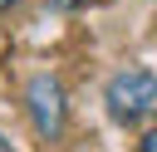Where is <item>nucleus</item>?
<instances>
[{
	"mask_svg": "<svg viewBox=\"0 0 157 152\" xmlns=\"http://www.w3.org/2000/svg\"><path fill=\"white\" fill-rule=\"evenodd\" d=\"M103 108L118 123H142L157 113V74L152 69H123L103 88Z\"/></svg>",
	"mask_w": 157,
	"mask_h": 152,
	"instance_id": "1",
	"label": "nucleus"
},
{
	"mask_svg": "<svg viewBox=\"0 0 157 152\" xmlns=\"http://www.w3.org/2000/svg\"><path fill=\"white\" fill-rule=\"evenodd\" d=\"M25 103H29V118L44 137H59L64 127V83L54 74H34L29 88H25Z\"/></svg>",
	"mask_w": 157,
	"mask_h": 152,
	"instance_id": "2",
	"label": "nucleus"
},
{
	"mask_svg": "<svg viewBox=\"0 0 157 152\" xmlns=\"http://www.w3.org/2000/svg\"><path fill=\"white\" fill-rule=\"evenodd\" d=\"M137 152H157V127H147V132H142V142H137Z\"/></svg>",
	"mask_w": 157,
	"mask_h": 152,
	"instance_id": "3",
	"label": "nucleus"
},
{
	"mask_svg": "<svg viewBox=\"0 0 157 152\" xmlns=\"http://www.w3.org/2000/svg\"><path fill=\"white\" fill-rule=\"evenodd\" d=\"M54 5H59V10H78L83 0H54Z\"/></svg>",
	"mask_w": 157,
	"mask_h": 152,
	"instance_id": "4",
	"label": "nucleus"
},
{
	"mask_svg": "<svg viewBox=\"0 0 157 152\" xmlns=\"http://www.w3.org/2000/svg\"><path fill=\"white\" fill-rule=\"evenodd\" d=\"M10 5H20V0H0V10H10Z\"/></svg>",
	"mask_w": 157,
	"mask_h": 152,
	"instance_id": "5",
	"label": "nucleus"
},
{
	"mask_svg": "<svg viewBox=\"0 0 157 152\" xmlns=\"http://www.w3.org/2000/svg\"><path fill=\"white\" fill-rule=\"evenodd\" d=\"M0 152H10V142H5V137H0Z\"/></svg>",
	"mask_w": 157,
	"mask_h": 152,
	"instance_id": "6",
	"label": "nucleus"
}]
</instances>
